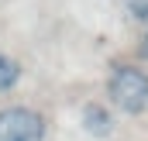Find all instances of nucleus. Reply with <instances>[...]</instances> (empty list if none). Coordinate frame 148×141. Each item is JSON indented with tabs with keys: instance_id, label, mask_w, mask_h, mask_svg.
<instances>
[{
	"instance_id": "5",
	"label": "nucleus",
	"mask_w": 148,
	"mask_h": 141,
	"mask_svg": "<svg viewBox=\"0 0 148 141\" xmlns=\"http://www.w3.org/2000/svg\"><path fill=\"white\" fill-rule=\"evenodd\" d=\"M124 10H127L131 21H138V24L148 28V0H124Z\"/></svg>"
},
{
	"instance_id": "4",
	"label": "nucleus",
	"mask_w": 148,
	"mask_h": 141,
	"mask_svg": "<svg viewBox=\"0 0 148 141\" xmlns=\"http://www.w3.org/2000/svg\"><path fill=\"white\" fill-rule=\"evenodd\" d=\"M21 76H24V66H21L10 52H3V48H0V97H3V93H10V90L21 83Z\"/></svg>"
},
{
	"instance_id": "6",
	"label": "nucleus",
	"mask_w": 148,
	"mask_h": 141,
	"mask_svg": "<svg viewBox=\"0 0 148 141\" xmlns=\"http://www.w3.org/2000/svg\"><path fill=\"white\" fill-rule=\"evenodd\" d=\"M141 48H145V55H148V31H145V41H141Z\"/></svg>"
},
{
	"instance_id": "1",
	"label": "nucleus",
	"mask_w": 148,
	"mask_h": 141,
	"mask_svg": "<svg viewBox=\"0 0 148 141\" xmlns=\"http://www.w3.org/2000/svg\"><path fill=\"white\" fill-rule=\"evenodd\" d=\"M107 100L114 110L138 117L148 110V72L134 62H117L107 76Z\"/></svg>"
},
{
	"instance_id": "2",
	"label": "nucleus",
	"mask_w": 148,
	"mask_h": 141,
	"mask_svg": "<svg viewBox=\"0 0 148 141\" xmlns=\"http://www.w3.org/2000/svg\"><path fill=\"white\" fill-rule=\"evenodd\" d=\"M45 117L35 107H0V141H45Z\"/></svg>"
},
{
	"instance_id": "3",
	"label": "nucleus",
	"mask_w": 148,
	"mask_h": 141,
	"mask_svg": "<svg viewBox=\"0 0 148 141\" xmlns=\"http://www.w3.org/2000/svg\"><path fill=\"white\" fill-rule=\"evenodd\" d=\"M79 120H83V127L93 134V138H110L114 127H117V120H114V110L107 103H86L83 107V114H79Z\"/></svg>"
}]
</instances>
